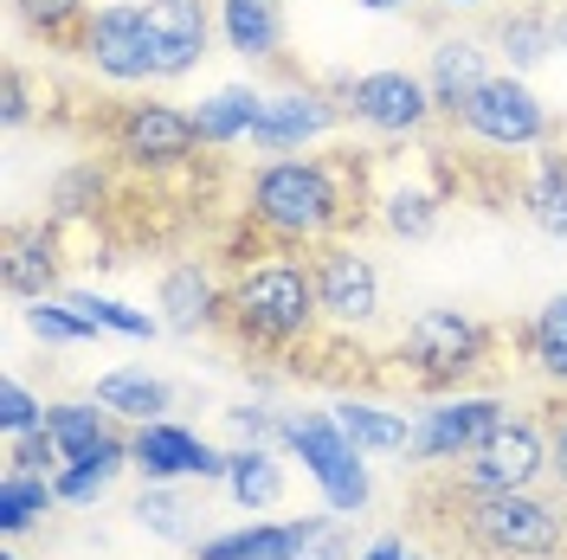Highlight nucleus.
I'll list each match as a JSON object with an SVG mask.
<instances>
[{
	"label": "nucleus",
	"mask_w": 567,
	"mask_h": 560,
	"mask_svg": "<svg viewBox=\"0 0 567 560\" xmlns=\"http://www.w3.org/2000/svg\"><path fill=\"white\" fill-rule=\"evenodd\" d=\"M413 528L439 560H561L567 509L535 490H471L458 477H432L413 496Z\"/></svg>",
	"instance_id": "f257e3e1"
},
{
	"label": "nucleus",
	"mask_w": 567,
	"mask_h": 560,
	"mask_svg": "<svg viewBox=\"0 0 567 560\" xmlns=\"http://www.w3.org/2000/svg\"><path fill=\"white\" fill-rule=\"evenodd\" d=\"M349 162L329 155H271L246 187V219L284 251H317L349 226Z\"/></svg>",
	"instance_id": "f03ea898"
},
{
	"label": "nucleus",
	"mask_w": 567,
	"mask_h": 560,
	"mask_svg": "<svg viewBox=\"0 0 567 560\" xmlns=\"http://www.w3.org/2000/svg\"><path fill=\"white\" fill-rule=\"evenodd\" d=\"M322 322V303H317V278L297 251H258L246 258L233 283H226V329L239 335V349H258V354H284L297 342H310Z\"/></svg>",
	"instance_id": "7ed1b4c3"
},
{
	"label": "nucleus",
	"mask_w": 567,
	"mask_h": 560,
	"mask_svg": "<svg viewBox=\"0 0 567 560\" xmlns=\"http://www.w3.org/2000/svg\"><path fill=\"white\" fill-rule=\"evenodd\" d=\"M491 322H477L471 310H420L400 329V367L420 386L445 393L491 361Z\"/></svg>",
	"instance_id": "20e7f679"
},
{
	"label": "nucleus",
	"mask_w": 567,
	"mask_h": 560,
	"mask_svg": "<svg viewBox=\"0 0 567 560\" xmlns=\"http://www.w3.org/2000/svg\"><path fill=\"white\" fill-rule=\"evenodd\" d=\"M284 445L310 464V477L322 484L329 509L336 516H361L368 509V464H361V445L336 425V413H284Z\"/></svg>",
	"instance_id": "39448f33"
},
{
	"label": "nucleus",
	"mask_w": 567,
	"mask_h": 560,
	"mask_svg": "<svg viewBox=\"0 0 567 560\" xmlns=\"http://www.w3.org/2000/svg\"><path fill=\"white\" fill-rule=\"evenodd\" d=\"M110 148L136 175H181L200 155V129H194V110L142 97V104H123L110 116Z\"/></svg>",
	"instance_id": "423d86ee"
},
{
	"label": "nucleus",
	"mask_w": 567,
	"mask_h": 560,
	"mask_svg": "<svg viewBox=\"0 0 567 560\" xmlns=\"http://www.w3.org/2000/svg\"><path fill=\"white\" fill-rule=\"evenodd\" d=\"M458 123L464 136H477L484 148H503V155H523V148H542L548 142V104L535 97L516 71H496L491 84H477L471 97L458 104Z\"/></svg>",
	"instance_id": "0eeeda50"
},
{
	"label": "nucleus",
	"mask_w": 567,
	"mask_h": 560,
	"mask_svg": "<svg viewBox=\"0 0 567 560\" xmlns=\"http://www.w3.org/2000/svg\"><path fill=\"white\" fill-rule=\"evenodd\" d=\"M336 97H342V110H349L361 129H374V136H420L425 123L439 116V104H432V84H425L420 71H361V77H336L329 84Z\"/></svg>",
	"instance_id": "6e6552de"
},
{
	"label": "nucleus",
	"mask_w": 567,
	"mask_h": 560,
	"mask_svg": "<svg viewBox=\"0 0 567 560\" xmlns=\"http://www.w3.org/2000/svg\"><path fill=\"white\" fill-rule=\"evenodd\" d=\"M310 278H317L322 322L336 329H374L381 322V265L354 239H329L310 251Z\"/></svg>",
	"instance_id": "1a4fd4ad"
},
{
	"label": "nucleus",
	"mask_w": 567,
	"mask_h": 560,
	"mask_svg": "<svg viewBox=\"0 0 567 560\" xmlns=\"http://www.w3.org/2000/svg\"><path fill=\"white\" fill-rule=\"evenodd\" d=\"M452 477L471 484V490H535V484L548 477V425L503 419Z\"/></svg>",
	"instance_id": "9d476101"
},
{
	"label": "nucleus",
	"mask_w": 567,
	"mask_h": 560,
	"mask_svg": "<svg viewBox=\"0 0 567 560\" xmlns=\"http://www.w3.org/2000/svg\"><path fill=\"white\" fill-rule=\"evenodd\" d=\"M213 0H142V33H148V59H155V84H175L207 59L213 45Z\"/></svg>",
	"instance_id": "9b49d317"
},
{
	"label": "nucleus",
	"mask_w": 567,
	"mask_h": 560,
	"mask_svg": "<svg viewBox=\"0 0 567 560\" xmlns=\"http://www.w3.org/2000/svg\"><path fill=\"white\" fill-rule=\"evenodd\" d=\"M78 59L110 77V84H155V59H148V33H142V7H97L78 27Z\"/></svg>",
	"instance_id": "f8f14e48"
},
{
	"label": "nucleus",
	"mask_w": 567,
	"mask_h": 560,
	"mask_svg": "<svg viewBox=\"0 0 567 560\" xmlns=\"http://www.w3.org/2000/svg\"><path fill=\"white\" fill-rule=\"evenodd\" d=\"M349 110L336 91H322V84H284L265 97V116H258V129H251V148L258 155H297V148H310L322 142L336 123H342Z\"/></svg>",
	"instance_id": "ddd939ff"
},
{
	"label": "nucleus",
	"mask_w": 567,
	"mask_h": 560,
	"mask_svg": "<svg viewBox=\"0 0 567 560\" xmlns=\"http://www.w3.org/2000/svg\"><path fill=\"white\" fill-rule=\"evenodd\" d=\"M503 419H509V406L491 400V393H477V400H445V406L420 413V425H413V452L406 457H413V464H458V457L477 452Z\"/></svg>",
	"instance_id": "4468645a"
},
{
	"label": "nucleus",
	"mask_w": 567,
	"mask_h": 560,
	"mask_svg": "<svg viewBox=\"0 0 567 560\" xmlns=\"http://www.w3.org/2000/svg\"><path fill=\"white\" fill-rule=\"evenodd\" d=\"M130 452H136V470H148V484H168V477H226L233 470V452H213L207 438H194V432H181L168 419H148L130 432Z\"/></svg>",
	"instance_id": "2eb2a0df"
},
{
	"label": "nucleus",
	"mask_w": 567,
	"mask_h": 560,
	"mask_svg": "<svg viewBox=\"0 0 567 560\" xmlns=\"http://www.w3.org/2000/svg\"><path fill=\"white\" fill-rule=\"evenodd\" d=\"M116 413H97V400H59V406H45V432L59 438V452L65 464H84V457H97V464H136L130 452V438L116 432Z\"/></svg>",
	"instance_id": "dca6fc26"
},
{
	"label": "nucleus",
	"mask_w": 567,
	"mask_h": 560,
	"mask_svg": "<svg viewBox=\"0 0 567 560\" xmlns=\"http://www.w3.org/2000/svg\"><path fill=\"white\" fill-rule=\"evenodd\" d=\"M7 290L13 297H27V303H39V297H52L59 290V278H65V246H59V219H33V226H13L7 232Z\"/></svg>",
	"instance_id": "f3484780"
},
{
	"label": "nucleus",
	"mask_w": 567,
	"mask_h": 560,
	"mask_svg": "<svg viewBox=\"0 0 567 560\" xmlns=\"http://www.w3.org/2000/svg\"><path fill=\"white\" fill-rule=\"evenodd\" d=\"M162 329H175V335L226 329V290L213 283L200 258H181V265L162 271Z\"/></svg>",
	"instance_id": "a211bd4d"
},
{
	"label": "nucleus",
	"mask_w": 567,
	"mask_h": 560,
	"mask_svg": "<svg viewBox=\"0 0 567 560\" xmlns=\"http://www.w3.org/2000/svg\"><path fill=\"white\" fill-rule=\"evenodd\" d=\"M219 39L246 65H278L284 59V0H213Z\"/></svg>",
	"instance_id": "6ab92c4d"
},
{
	"label": "nucleus",
	"mask_w": 567,
	"mask_h": 560,
	"mask_svg": "<svg viewBox=\"0 0 567 560\" xmlns=\"http://www.w3.org/2000/svg\"><path fill=\"white\" fill-rule=\"evenodd\" d=\"M491 52H484V39H439L432 45V71H425V84H432V104H439V116H458V104L477 91V84H491Z\"/></svg>",
	"instance_id": "aec40b11"
},
{
	"label": "nucleus",
	"mask_w": 567,
	"mask_h": 560,
	"mask_svg": "<svg viewBox=\"0 0 567 560\" xmlns=\"http://www.w3.org/2000/svg\"><path fill=\"white\" fill-rule=\"evenodd\" d=\"M523 212L542 239L567 246V148H542L523 175Z\"/></svg>",
	"instance_id": "412c9836"
},
{
	"label": "nucleus",
	"mask_w": 567,
	"mask_h": 560,
	"mask_svg": "<svg viewBox=\"0 0 567 560\" xmlns=\"http://www.w3.org/2000/svg\"><path fill=\"white\" fill-rule=\"evenodd\" d=\"M258 116H265V91H258V84H226V91L200 97V110H194L200 148H233V142H251Z\"/></svg>",
	"instance_id": "4be33fe9"
},
{
	"label": "nucleus",
	"mask_w": 567,
	"mask_h": 560,
	"mask_svg": "<svg viewBox=\"0 0 567 560\" xmlns=\"http://www.w3.org/2000/svg\"><path fill=\"white\" fill-rule=\"evenodd\" d=\"M104 413H116V419H136V425H148V419H162L168 413V381H155L148 367H116V374H104L97 381V393H91Z\"/></svg>",
	"instance_id": "5701e85b"
},
{
	"label": "nucleus",
	"mask_w": 567,
	"mask_h": 560,
	"mask_svg": "<svg viewBox=\"0 0 567 560\" xmlns=\"http://www.w3.org/2000/svg\"><path fill=\"white\" fill-rule=\"evenodd\" d=\"M491 39L503 45L509 71H535L542 59L561 52V45H555V13H548V7H516V13H503V20L491 27Z\"/></svg>",
	"instance_id": "b1692460"
},
{
	"label": "nucleus",
	"mask_w": 567,
	"mask_h": 560,
	"mask_svg": "<svg viewBox=\"0 0 567 560\" xmlns=\"http://www.w3.org/2000/svg\"><path fill=\"white\" fill-rule=\"evenodd\" d=\"M336 425L349 432L361 452H413V419L406 413H381L368 400H342L336 406Z\"/></svg>",
	"instance_id": "393cba45"
},
{
	"label": "nucleus",
	"mask_w": 567,
	"mask_h": 560,
	"mask_svg": "<svg viewBox=\"0 0 567 560\" xmlns=\"http://www.w3.org/2000/svg\"><path fill=\"white\" fill-rule=\"evenodd\" d=\"M523 349H529V361L548 374V381L567 393V290L561 297H548L542 310L529 315V329H523Z\"/></svg>",
	"instance_id": "a878e982"
},
{
	"label": "nucleus",
	"mask_w": 567,
	"mask_h": 560,
	"mask_svg": "<svg viewBox=\"0 0 567 560\" xmlns=\"http://www.w3.org/2000/svg\"><path fill=\"white\" fill-rule=\"evenodd\" d=\"M226 490L239 496L246 509H271L284 496V470H278V457H271V445H239L233 470H226Z\"/></svg>",
	"instance_id": "bb28decb"
},
{
	"label": "nucleus",
	"mask_w": 567,
	"mask_h": 560,
	"mask_svg": "<svg viewBox=\"0 0 567 560\" xmlns=\"http://www.w3.org/2000/svg\"><path fill=\"white\" fill-rule=\"evenodd\" d=\"M381 226H388L393 239H406V246H420L439 232V194L420 187V180H406V187H388V200H381Z\"/></svg>",
	"instance_id": "cd10ccee"
},
{
	"label": "nucleus",
	"mask_w": 567,
	"mask_h": 560,
	"mask_svg": "<svg viewBox=\"0 0 567 560\" xmlns=\"http://www.w3.org/2000/svg\"><path fill=\"white\" fill-rule=\"evenodd\" d=\"M52 502H59V484H52V477L7 470V484H0V528L20 535V528H33L39 516H52Z\"/></svg>",
	"instance_id": "c85d7f7f"
},
{
	"label": "nucleus",
	"mask_w": 567,
	"mask_h": 560,
	"mask_svg": "<svg viewBox=\"0 0 567 560\" xmlns=\"http://www.w3.org/2000/svg\"><path fill=\"white\" fill-rule=\"evenodd\" d=\"M65 303L84 315V322H91V335H104V329H110V335L148 342V335L162 329V322H155L148 310H130V303H116V297H97V290H65Z\"/></svg>",
	"instance_id": "c756f323"
},
{
	"label": "nucleus",
	"mask_w": 567,
	"mask_h": 560,
	"mask_svg": "<svg viewBox=\"0 0 567 560\" xmlns=\"http://www.w3.org/2000/svg\"><path fill=\"white\" fill-rule=\"evenodd\" d=\"M110 194V175L97 168V162H71L65 175L52 180V219L65 226V219H91V212L104 207Z\"/></svg>",
	"instance_id": "7c9ffc66"
},
{
	"label": "nucleus",
	"mask_w": 567,
	"mask_h": 560,
	"mask_svg": "<svg viewBox=\"0 0 567 560\" xmlns=\"http://www.w3.org/2000/svg\"><path fill=\"white\" fill-rule=\"evenodd\" d=\"M27 329H33L39 342H52V349H71V342H91V322L71 310L65 297H39L33 310H27Z\"/></svg>",
	"instance_id": "2f4dec72"
},
{
	"label": "nucleus",
	"mask_w": 567,
	"mask_h": 560,
	"mask_svg": "<svg viewBox=\"0 0 567 560\" xmlns=\"http://www.w3.org/2000/svg\"><path fill=\"white\" fill-rule=\"evenodd\" d=\"M13 13H20V27H33L39 39H78L84 27V0H13Z\"/></svg>",
	"instance_id": "473e14b6"
},
{
	"label": "nucleus",
	"mask_w": 567,
	"mask_h": 560,
	"mask_svg": "<svg viewBox=\"0 0 567 560\" xmlns=\"http://www.w3.org/2000/svg\"><path fill=\"white\" fill-rule=\"evenodd\" d=\"M7 464H13V470H33V477H59V470H65V452H59V438L39 425V432H20V438L7 445Z\"/></svg>",
	"instance_id": "72a5a7b5"
},
{
	"label": "nucleus",
	"mask_w": 567,
	"mask_h": 560,
	"mask_svg": "<svg viewBox=\"0 0 567 560\" xmlns=\"http://www.w3.org/2000/svg\"><path fill=\"white\" fill-rule=\"evenodd\" d=\"M181 516H187V509H181V496H175V490H162V484L136 496V522H142V528H155L162 541H187V522H181Z\"/></svg>",
	"instance_id": "f704fd0d"
},
{
	"label": "nucleus",
	"mask_w": 567,
	"mask_h": 560,
	"mask_svg": "<svg viewBox=\"0 0 567 560\" xmlns=\"http://www.w3.org/2000/svg\"><path fill=\"white\" fill-rule=\"evenodd\" d=\"M110 477H116V464H97V457H84V464H65L52 484H59V502H97L110 490Z\"/></svg>",
	"instance_id": "c9c22d12"
},
{
	"label": "nucleus",
	"mask_w": 567,
	"mask_h": 560,
	"mask_svg": "<svg viewBox=\"0 0 567 560\" xmlns=\"http://www.w3.org/2000/svg\"><path fill=\"white\" fill-rule=\"evenodd\" d=\"M0 425H7V438L39 432V425H45V406H39V400H33L20 381H7V386H0Z\"/></svg>",
	"instance_id": "e433bc0d"
},
{
	"label": "nucleus",
	"mask_w": 567,
	"mask_h": 560,
	"mask_svg": "<svg viewBox=\"0 0 567 560\" xmlns=\"http://www.w3.org/2000/svg\"><path fill=\"white\" fill-rule=\"evenodd\" d=\"M226 419H233V432L246 445H278L284 438V413H271V406H233Z\"/></svg>",
	"instance_id": "4c0bfd02"
},
{
	"label": "nucleus",
	"mask_w": 567,
	"mask_h": 560,
	"mask_svg": "<svg viewBox=\"0 0 567 560\" xmlns=\"http://www.w3.org/2000/svg\"><path fill=\"white\" fill-rule=\"evenodd\" d=\"M297 560H349V535H342V522H317V516H310V535H303Z\"/></svg>",
	"instance_id": "58836bf2"
},
{
	"label": "nucleus",
	"mask_w": 567,
	"mask_h": 560,
	"mask_svg": "<svg viewBox=\"0 0 567 560\" xmlns=\"http://www.w3.org/2000/svg\"><path fill=\"white\" fill-rule=\"evenodd\" d=\"M542 425H548V477H555L561 496H567V400H555Z\"/></svg>",
	"instance_id": "ea45409f"
},
{
	"label": "nucleus",
	"mask_w": 567,
	"mask_h": 560,
	"mask_svg": "<svg viewBox=\"0 0 567 560\" xmlns=\"http://www.w3.org/2000/svg\"><path fill=\"white\" fill-rule=\"evenodd\" d=\"M0 116H7V129H27L33 123V97H27V77L20 71H7V104H0Z\"/></svg>",
	"instance_id": "a19ab883"
},
{
	"label": "nucleus",
	"mask_w": 567,
	"mask_h": 560,
	"mask_svg": "<svg viewBox=\"0 0 567 560\" xmlns=\"http://www.w3.org/2000/svg\"><path fill=\"white\" fill-rule=\"evenodd\" d=\"M361 560H413V554H406V541H400V535H388V541H374Z\"/></svg>",
	"instance_id": "79ce46f5"
},
{
	"label": "nucleus",
	"mask_w": 567,
	"mask_h": 560,
	"mask_svg": "<svg viewBox=\"0 0 567 560\" xmlns=\"http://www.w3.org/2000/svg\"><path fill=\"white\" fill-rule=\"evenodd\" d=\"M354 7H368V13H406L413 0H354Z\"/></svg>",
	"instance_id": "37998d69"
},
{
	"label": "nucleus",
	"mask_w": 567,
	"mask_h": 560,
	"mask_svg": "<svg viewBox=\"0 0 567 560\" xmlns=\"http://www.w3.org/2000/svg\"><path fill=\"white\" fill-rule=\"evenodd\" d=\"M555 45H561V52H567V7H561V13H555Z\"/></svg>",
	"instance_id": "c03bdc74"
},
{
	"label": "nucleus",
	"mask_w": 567,
	"mask_h": 560,
	"mask_svg": "<svg viewBox=\"0 0 567 560\" xmlns=\"http://www.w3.org/2000/svg\"><path fill=\"white\" fill-rule=\"evenodd\" d=\"M445 7H477V0H445Z\"/></svg>",
	"instance_id": "a18cd8bd"
},
{
	"label": "nucleus",
	"mask_w": 567,
	"mask_h": 560,
	"mask_svg": "<svg viewBox=\"0 0 567 560\" xmlns=\"http://www.w3.org/2000/svg\"><path fill=\"white\" fill-rule=\"evenodd\" d=\"M0 560H13V554H0Z\"/></svg>",
	"instance_id": "49530a36"
}]
</instances>
